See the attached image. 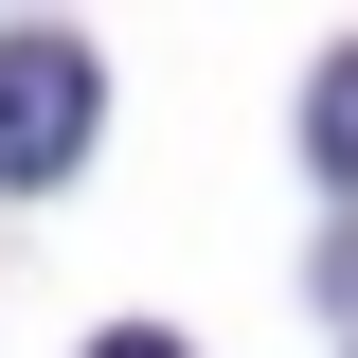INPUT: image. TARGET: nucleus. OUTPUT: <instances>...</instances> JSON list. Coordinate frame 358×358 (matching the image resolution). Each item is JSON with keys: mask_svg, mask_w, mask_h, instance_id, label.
<instances>
[{"mask_svg": "<svg viewBox=\"0 0 358 358\" xmlns=\"http://www.w3.org/2000/svg\"><path fill=\"white\" fill-rule=\"evenodd\" d=\"M108 126L90 36H0V179H72V143Z\"/></svg>", "mask_w": 358, "mask_h": 358, "instance_id": "f257e3e1", "label": "nucleus"}, {"mask_svg": "<svg viewBox=\"0 0 358 358\" xmlns=\"http://www.w3.org/2000/svg\"><path fill=\"white\" fill-rule=\"evenodd\" d=\"M322 305H358V215H341V233H322Z\"/></svg>", "mask_w": 358, "mask_h": 358, "instance_id": "7ed1b4c3", "label": "nucleus"}, {"mask_svg": "<svg viewBox=\"0 0 358 358\" xmlns=\"http://www.w3.org/2000/svg\"><path fill=\"white\" fill-rule=\"evenodd\" d=\"M90 358H179V341H162V322H126V341H90Z\"/></svg>", "mask_w": 358, "mask_h": 358, "instance_id": "20e7f679", "label": "nucleus"}, {"mask_svg": "<svg viewBox=\"0 0 358 358\" xmlns=\"http://www.w3.org/2000/svg\"><path fill=\"white\" fill-rule=\"evenodd\" d=\"M305 162H322V179L358 197V36L322 54V90H305Z\"/></svg>", "mask_w": 358, "mask_h": 358, "instance_id": "f03ea898", "label": "nucleus"}]
</instances>
